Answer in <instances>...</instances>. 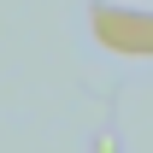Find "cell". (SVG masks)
<instances>
[{
	"label": "cell",
	"mask_w": 153,
	"mask_h": 153,
	"mask_svg": "<svg viewBox=\"0 0 153 153\" xmlns=\"http://www.w3.org/2000/svg\"><path fill=\"white\" fill-rule=\"evenodd\" d=\"M88 18H94V30H100L106 47H118V53H153V18H141V12H112V6H94Z\"/></svg>",
	"instance_id": "6da1fadb"
}]
</instances>
